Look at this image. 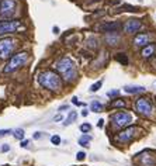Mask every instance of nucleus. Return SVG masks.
Wrapping results in <instances>:
<instances>
[{
	"label": "nucleus",
	"mask_w": 156,
	"mask_h": 166,
	"mask_svg": "<svg viewBox=\"0 0 156 166\" xmlns=\"http://www.w3.org/2000/svg\"><path fill=\"white\" fill-rule=\"evenodd\" d=\"M34 138H35V139L41 138V134H40V133H35V134H34Z\"/></svg>",
	"instance_id": "473e14b6"
},
{
	"label": "nucleus",
	"mask_w": 156,
	"mask_h": 166,
	"mask_svg": "<svg viewBox=\"0 0 156 166\" xmlns=\"http://www.w3.org/2000/svg\"><path fill=\"white\" fill-rule=\"evenodd\" d=\"M101 85H103V82H101V80H99V82L93 83V85L90 86V92H97L99 89L101 87Z\"/></svg>",
	"instance_id": "412c9836"
},
{
	"label": "nucleus",
	"mask_w": 156,
	"mask_h": 166,
	"mask_svg": "<svg viewBox=\"0 0 156 166\" xmlns=\"http://www.w3.org/2000/svg\"><path fill=\"white\" fill-rule=\"evenodd\" d=\"M13 135H14V138H17V139H23V138H24V130L17 128V130L13 133Z\"/></svg>",
	"instance_id": "6ab92c4d"
},
{
	"label": "nucleus",
	"mask_w": 156,
	"mask_h": 166,
	"mask_svg": "<svg viewBox=\"0 0 156 166\" xmlns=\"http://www.w3.org/2000/svg\"><path fill=\"white\" fill-rule=\"evenodd\" d=\"M87 114H89V113H87V110H83V111H82V115H83V117H86Z\"/></svg>",
	"instance_id": "f704fd0d"
},
{
	"label": "nucleus",
	"mask_w": 156,
	"mask_h": 166,
	"mask_svg": "<svg viewBox=\"0 0 156 166\" xmlns=\"http://www.w3.org/2000/svg\"><path fill=\"white\" fill-rule=\"evenodd\" d=\"M21 146H23V148L28 146V141H23V142H21Z\"/></svg>",
	"instance_id": "2f4dec72"
},
{
	"label": "nucleus",
	"mask_w": 156,
	"mask_h": 166,
	"mask_svg": "<svg viewBox=\"0 0 156 166\" xmlns=\"http://www.w3.org/2000/svg\"><path fill=\"white\" fill-rule=\"evenodd\" d=\"M63 117H62V114H58V115H55V117H53V121H61V120H62Z\"/></svg>",
	"instance_id": "bb28decb"
},
{
	"label": "nucleus",
	"mask_w": 156,
	"mask_h": 166,
	"mask_svg": "<svg viewBox=\"0 0 156 166\" xmlns=\"http://www.w3.org/2000/svg\"><path fill=\"white\" fill-rule=\"evenodd\" d=\"M134 44L136 46H146V45H149V34L146 33H142V34H138L135 38H134Z\"/></svg>",
	"instance_id": "9b49d317"
},
{
	"label": "nucleus",
	"mask_w": 156,
	"mask_h": 166,
	"mask_svg": "<svg viewBox=\"0 0 156 166\" xmlns=\"http://www.w3.org/2000/svg\"><path fill=\"white\" fill-rule=\"evenodd\" d=\"M90 141H92V137L84 134L83 137L79 138V145H82V146H89V142H90Z\"/></svg>",
	"instance_id": "a211bd4d"
},
{
	"label": "nucleus",
	"mask_w": 156,
	"mask_h": 166,
	"mask_svg": "<svg viewBox=\"0 0 156 166\" xmlns=\"http://www.w3.org/2000/svg\"><path fill=\"white\" fill-rule=\"evenodd\" d=\"M135 109H136V111H138L141 115H144V117H149V115L152 114V111H153V106H152V103H151V100H149V99L141 97V99L136 100Z\"/></svg>",
	"instance_id": "0eeeda50"
},
{
	"label": "nucleus",
	"mask_w": 156,
	"mask_h": 166,
	"mask_svg": "<svg viewBox=\"0 0 156 166\" xmlns=\"http://www.w3.org/2000/svg\"><path fill=\"white\" fill-rule=\"evenodd\" d=\"M90 130H92V125H90L89 122H84V124H82V125H80V131H82V133H84V134L89 133Z\"/></svg>",
	"instance_id": "aec40b11"
},
{
	"label": "nucleus",
	"mask_w": 156,
	"mask_h": 166,
	"mask_svg": "<svg viewBox=\"0 0 156 166\" xmlns=\"http://www.w3.org/2000/svg\"><path fill=\"white\" fill-rule=\"evenodd\" d=\"M9 149H10L9 145H3V146H1V151H9Z\"/></svg>",
	"instance_id": "c756f323"
},
{
	"label": "nucleus",
	"mask_w": 156,
	"mask_h": 166,
	"mask_svg": "<svg viewBox=\"0 0 156 166\" xmlns=\"http://www.w3.org/2000/svg\"><path fill=\"white\" fill-rule=\"evenodd\" d=\"M68 109H69V107L63 104V106H61V107H59V113H61V111H65V110H68Z\"/></svg>",
	"instance_id": "cd10ccee"
},
{
	"label": "nucleus",
	"mask_w": 156,
	"mask_h": 166,
	"mask_svg": "<svg viewBox=\"0 0 156 166\" xmlns=\"http://www.w3.org/2000/svg\"><path fill=\"white\" fill-rule=\"evenodd\" d=\"M156 51V46L153 44H149L146 45V46H144L142 48V51H141V55H142V58H145V59H148V58H151V56L155 54Z\"/></svg>",
	"instance_id": "ddd939ff"
},
{
	"label": "nucleus",
	"mask_w": 156,
	"mask_h": 166,
	"mask_svg": "<svg viewBox=\"0 0 156 166\" xmlns=\"http://www.w3.org/2000/svg\"><path fill=\"white\" fill-rule=\"evenodd\" d=\"M51 142L53 145H59L61 144V137H59V135H53V137H51Z\"/></svg>",
	"instance_id": "5701e85b"
},
{
	"label": "nucleus",
	"mask_w": 156,
	"mask_h": 166,
	"mask_svg": "<svg viewBox=\"0 0 156 166\" xmlns=\"http://www.w3.org/2000/svg\"><path fill=\"white\" fill-rule=\"evenodd\" d=\"M110 118L115 127H127L132 122V115L129 113H125V111H118V113L113 114Z\"/></svg>",
	"instance_id": "39448f33"
},
{
	"label": "nucleus",
	"mask_w": 156,
	"mask_h": 166,
	"mask_svg": "<svg viewBox=\"0 0 156 166\" xmlns=\"http://www.w3.org/2000/svg\"><path fill=\"white\" fill-rule=\"evenodd\" d=\"M110 107H113V109H124V107H125V101L122 99H115L114 101H111V103H110Z\"/></svg>",
	"instance_id": "2eb2a0df"
},
{
	"label": "nucleus",
	"mask_w": 156,
	"mask_h": 166,
	"mask_svg": "<svg viewBox=\"0 0 156 166\" xmlns=\"http://www.w3.org/2000/svg\"><path fill=\"white\" fill-rule=\"evenodd\" d=\"M10 133H11L10 130H0V137H4V135H7Z\"/></svg>",
	"instance_id": "a878e982"
},
{
	"label": "nucleus",
	"mask_w": 156,
	"mask_h": 166,
	"mask_svg": "<svg viewBox=\"0 0 156 166\" xmlns=\"http://www.w3.org/2000/svg\"><path fill=\"white\" fill-rule=\"evenodd\" d=\"M28 61V54L27 52H18L14 56H11L9 64L4 66V73H9V72H14L17 69H20L21 66H24Z\"/></svg>",
	"instance_id": "7ed1b4c3"
},
{
	"label": "nucleus",
	"mask_w": 156,
	"mask_h": 166,
	"mask_svg": "<svg viewBox=\"0 0 156 166\" xmlns=\"http://www.w3.org/2000/svg\"><path fill=\"white\" fill-rule=\"evenodd\" d=\"M136 131H138L136 127H128L127 130L118 133V135L115 137V141L120 142V144H128L134 139V137L136 135Z\"/></svg>",
	"instance_id": "1a4fd4ad"
},
{
	"label": "nucleus",
	"mask_w": 156,
	"mask_h": 166,
	"mask_svg": "<svg viewBox=\"0 0 156 166\" xmlns=\"http://www.w3.org/2000/svg\"><path fill=\"white\" fill-rule=\"evenodd\" d=\"M17 10V0H0V17H11Z\"/></svg>",
	"instance_id": "423d86ee"
},
{
	"label": "nucleus",
	"mask_w": 156,
	"mask_h": 166,
	"mask_svg": "<svg viewBox=\"0 0 156 166\" xmlns=\"http://www.w3.org/2000/svg\"><path fill=\"white\" fill-rule=\"evenodd\" d=\"M16 48V41L13 38H3L0 40V58L1 59H7L10 58Z\"/></svg>",
	"instance_id": "20e7f679"
},
{
	"label": "nucleus",
	"mask_w": 156,
	"mask_h": 166,
	"mask_svg": "<svg viewBox=\"0 0 156 166\" xmlns=\"http://www.w3.org/2000/svg\"><path fill=\"white\" fill-rule=\"evenodd\" d=\"M84 158H86V154H84V152H77V155H76V159H77V161H83Z\"/></svg>",
	"instance_id": "393cba45"
},
{
	"label": "nucleus",
	"mask_w": 156,
	"mask_h": 166,
	"mask_svg": "<svg viewBox=\"0 0 156 166\" xmlns=\"http://www.w3.org/2000/svg\"><path fill=\"white\" fill-rule=\"evenodd\" d=\"M21 27H23V24H21V21H18V20H6V21H0V35L16 33L17 30H20Z\"/></svg>",
	"instance_id": "6e6552de"
},
{
	"label": "nucleus",
	"mask_w": 156,
	"mask_h": 166,
	"mask_svg": "<svg viewBox=\"0 0 156 166\" xmlns=\"http://www.w3.org/2000/svg\"><path fill=\"white\" fill-rule=\"evenodd\" d=\"M38 82L42 87L51 92H59L62 87V79L53 70H44L38 75Z\"/></svg>",
	"instance_id": "f257e3e1"
},
{
	"label": "nucleus",
	"mask_w": 156,
	"mask_h": 166,
	"mask_svg": "<svg viewBox=\"0 0 156 166\" xmlns=\"http://www.w3.org/2000/svg\"><path fill=\"white\" fill-rule=\"evenodd\" d=\"M76 117H77V113H76V111H70L69 115H68V118H66L65 122H63V125H65V127H66V125H70V124L76 120Z\"/></svg>",
	"instance_id": "f3484780"
},
{
	"label": "nucleus",
	"mask_w": 156,
	"mask_h": 166,
	"mask_svg": "<svg viewBox=\"0 0 156 166\" xmlns=\"http://www.w3.org/2000/svg\"><path fill=\"white\" fill-rule=\"evenodd\" d=\"M117 61H120V62H121V64H124V65L128 64V58H127L125 55H121V54H118V55H117Z\"/></svg>",
	"instance_id": "4be33fe9"
},
{
	"label": "nucleus",
	"mask_w": 156,
	"mask_h": 166,
	"mask_svg": "<svg viewBox=\"0 0 156 166\" xmlns=\"http://www.w3.org/2000/svg\"><path fill=\"white\" fill-rule=\"evenodd\" d=\"M90 110L94 111V113H100V111L103 110V104L100 101L94 100V101H92V104H90Z\"/></svg>",
	"instance_id": "dca6fc26"
},
{
	"label": "nucleus",
	"mask_w": 156,
	"mask_h": 166,
	"mask_svg": "<svg viewBox=\"0 0 156 166\" xmlns=\"http://www.w3.org/2000/svg\"><path fill=\"white\" fill-rule=\"evenodd\" d=\"M120 94V90H108L107 92V96L108 97H117Z\"/></svg>",
	"instance_id": "b1692460"
},
{
	"label": "nucleus",
	"mask_w": 156,
	"mask_h": 166,
	"mask_svg": "<svg viewBox=\"0 0 156 166\" xmlns=\"http://www.w3.org/2000/svg\"><path fill=\"white\" fill-rule=\"evenodd\" d=\"M73 103H75V104H79V106H80V104H82V103H80V101H79V100L76 99V97H73V100H72Z\"/></svg>",
	"instance_id": "7c9ffc66"
},
{
	"label": "nucleus",
	"mask_w": 156,
	"mask_h": 166,
	"mask_svg": "<svg viewBox=\"0 0 156 166\" xmlns=\"http://www.w3.org/2000/svg\"><path fill=\"white\" fill-rule=\"evenodd\" d=\"M55 69L61 73V76L63 78V80L66 82H73L76 76H77V70H76V65L70 58H61L59 61H56L55 64Z\"/></svg>",
	"instance_id": "f03ea898"
},
{
	"label": "nucleus",
	"mask_w": 156,
	"mask_h": 166,
	"mask_svg": "<svg viewBox=\"0 0 156 166\" xmlns=\"http://www.w3.org/2000/svg\"><path fill=\"white\" fill-rule=\"evenodd\" d=\"M124 90L127 92V93H144L146 89L145 87H142V86H125Z\"/></svg>",
	"instance_id": "4468645a"
},
{
	"label": "nucleus",
	"mask_w": 156,
	"mask_h": 166,
	"mask_svg": "<svg viewBox=\"0 0 156 166\" xmlns=\"http://www.w3.org/2000/svg\"><path fill=\"white\" fill-rule=\"evenodd\" d=\"M53 33L58 34V33H59V28H58V27H53Z\"/></svg>",
	"instance_id": "72a5a7b5"
},
{
	"label": "nucleus",
	"mask_w": 156,
	"mask_h": 166,
	"mask_svg": "<svg viewBox=\"0 0 156 166\" xmlns=\"http://www.w3.org/2000/svg\"><path fill=\"white\" fill-rule=\"evenodd\" d=\"M120 27H121L120 23H107V24L101 25V30L104 33H117L120 30Z\"/></svg>",
	"instance_id": "f8f14e48"
},
{
	"label": "nucleus",
	"mask_w": 156,
	"mask_h": 166,
	"mask_svg": "<svg viewBox=\"0 0 156 166\" xmlns=\"http://www.w3.org/2000/svg\"><path fill=\"white\" fill-rule=\"evenodd\" d=\"M141 27H142V21L139 18H129L125 23L124 30L127 34H135L141 30Z\"/></svg>",
	"instance_id": "9d476101"
},
{
	"label": "nucleus",
	"mask_w": 156,
	"mask_h": 166,
	"mask_svg": "<svg viewBox=\"0 0 156 166\" xmlns=\"http://www.w3.org/2000/svg\"><path fill=\"white\" fill-rule=\"evenodd\" d=\"M103 125H104V120H99V122H97V127H99V128H101Z\"/></svg>",
	"instance_id": "c85d7f7f"
}]
</instances>
